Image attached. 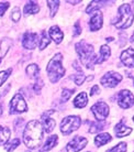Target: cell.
<instances>
[{"mask_svg":"<svg viewBox=\"0 0 134 152\" xmlns=\"http://www.w3.org/2000/svg\"><path fill=\"white\" fill-rule=\"evenodd\" d=\"M43 127L42 124L38 120H31L23 131V142L28 148L35 149L41 145L43 140Z\"/></svg>","mask_w":134,"mask_h":152,"instance_id":"6da1fadb","label":"cell"},{"mask_svg":"<svg viewBox=\"0 0 134 152\" xmlns=\"http://www.w3.org/2000/svg\"><path fill=\"white\" fill-rule=\"evenodd\" d=\"M76 51L79 57H80L81 63L87 67V69H91L93 64L97 63V56L95 53L93 46L88 44L86 41H80L76 44Z\"/></svg>","mask_w":134,"mask_h":152,"instance_id":"7a4b0ae2","label":"cell"},{"mask_svg":"<svg viewBox=\"0 0 134 152\" xmlns=\"http://www.w3.org/2000/svg\"><path fill=\"white\" fill-rule=\"evenodd\" d=\"M63 61V56L61 53H57L55 56L52 58L47 65V74L52 83H56L61 80L62 77L65 74V69L63 67L62 64Z\"/></svg>","mask_w":134,"mask_h":152,"instance_id":"3957f363","label":"cell"},{"mask_svg":"<svg viewBox=\"0 0 134 152\" xmlns=\"http://www.w3.org/2000/svg\"><path fill=\"white\" fill-rule=\"evenodd\" d=\"M133 20L134 15L132 12L131 6L124 4L119 8V19L114 22V26L118 29H127L132 24Z\"/></svg>","mask_w":134,"mask_h":152,"instance_id":"277c9868","label":"cell"},{"mask_svg":"<svg viewBox=\"0 0 134 152\" xmlns=\"http://www.w3.org/2000/svg\"><path fill=\"white\" fill-rule=\"evenodd\" d=\"M81 120L79 117L77 116H68V117L64 118L61 122V131L63 134H69L73 131L77 130L80 127Z\"/></svg>","mask_w":134,"mask_h":152,"instance_id":"5b68a950","label":"cell"},{"mask_svg":"<svg viewBox=\"0 0 134 152\" xmlns=\"http://www.w3.org/2000/svg\"><path fill=\"white\" fill-rule=\"evenodd\" d=\"M9 110H10L9 113L11 115L20 114V113H24L28 110V105L21 94H15L13 96V98L10 102V109Z\"/></svg>","mask_w":134,"mask_h":152,"instance_id":"8992f818","label":"cell"},{"mask_svg":"<svg viewBox=\"0 0 134 152\" xmlns=\"http://www.w3.org/2000/svg\"><path fill=\"white\" fill-rule=\"evenodd\" d=\"M91 111L98 121H102L109 115V107L104 102H98L91 107Z\"/></svg>","mask_w":134,"mask_h":152,"instance_id":"52a82bcc","label":"cell"},{"mask_svg":"<svg viewBox=\"0 0 134 152\" xmlns=\"http://www.w3.org/2000/svg\"><path fill=\"white\" fill-rule=\"evenodd\" d=\"M118 103L119 106L123 109H127L130 108L131 106L134 105V96L130 91L127 89H123V91H119V95H118Z\"/></svg>","mask_w":134,"mask_h":152,"instance_id":"ba28073f","label":"cell"},{"mask_svg":"<svg viewBox=\"0 0 134 152\" xmlns=\"http://www.w3.org/2000/svg\"><path fill=\"white\" fill-rule=\"evenodd\" d=\"M122 80V76L119 73L115 72H109L101 78V84L104 87L113 88Z\"/></svg>","mask_w":134,"mask_h":152,"instance_id":"9c48e42d","label":"cell"},{"mask_svg":"<svg viewBox=\"0 0 134 152\" xmlns=\"http://www.w3.org/2000/svg\"><path fill=\"white\" fill-rule=\"evenodd\" d=\"M87 142H88V140L86 138L77 136L69 141L67 147H66V150H67V152H78L86 147Z\"/></svg>","mask_w":134,"mask_h":152,"instance_id":"30bf717a","label":"cell"},{"mask_svg":"<svg viewBox=\"0 0 134 152\" xmlns=\"http://www.w3.org/2000/svg\"><path fill=\"white\" fill-rule=\"evenodd\" d=\"M38 43V34L36 33H32V32H25L23 35L22 45L24 49L33 50L35 49Z\"/></svg>","mask_w":134,"mask_h":152,"instance_id":"8fae6325","label":"cell"},{"mask_svg":"<svg viewBox=\"0 0 134 152\" xmlns=\"http://www.w3.org/2000/svg\"><path fill=\"white\" fill-rule=\"evenodd\" d=\"M102 23H104V17L102 13L97 10V11L92 12V17L90 21H89V27L91 31H98L100 28L102 27Z\"/></svg>","mask_w":134,"mask_h":152,"instance_id":"7c38bea8","label":"cell"},{"mask_svg":"<svg viewBox=\"0 0 134 152\" xmlns=\"http://www.w3.org/2000/svg\"><path fill=\"white\" fill-rule=\"evenodd\" d=\"M54 110L47 111L42 115V127L44 128L43 130H45L46 132H51L53 131L55 128V120L50 117L51 114H53Z\"/></svg>","mask_w":134,"mask_h":152,"instance_id":"4fadbf2b","label":"cell"},{"mask_svg":"<svg viewBox=\"0 0 134 152\" xmlns=\"http://www.w3.org/2000/svg\"><path fill=\"white\" fill-rule=\"evenodd\" d=\"M121 61L127 67L134 69V50L127 49L121 53Z\"/></svg>","mask_w":134,"mask_h":152,"instance_id":"5bb4252c","label":"cell"},{"mask_svg":"<svg viewBox=\"0 0 134 152\" xmlns=\"http://www.w3.org/2000/svg\"><path fill=\"white\" fill-rule=\"evenodd\" d=\"M114 132L118 138H122V137L129 136V134L132 132V129L129 128V127H127L123 122H120V124H118V125L114 127Z\"/></svg>","mask_w":134,"mask_h":152,"instance_id":"9a60e30c","label":"cell"},{"mask_svg":"<svg viewBox=\"0 0 134 152\" xmlns=\"http://www.w3.org/2000/svg\"><path fill=\"white\" fill-rule=\"evenodd\" d=\"M49 33H50L51 38L53 39L54 42L55 43H61L63 41V38H64V33L61 31V29L57 27V26H54V27L50 28V31H49Z\"/></svg>","mask_w":134,"mask_h":152,"instance_id":"2e32d148","label":"cell"},{"mask_svg":"<svg viewBox=\"0 0 134 152\" xmlns=\"http://www.w3.org/2000/svg\"><path fill=\"white\" fill-rule=\"evenodd\" d=\"M87 104H88V97H87V94L84 91L79 93L74 100V106L77 108H84Z\"/></svg>","mask_w":134,"mask_h":152,"instance_id":"e0dca14e","label":"cell"},{"mask_svg":"<svg viewBox=\"0 0 134 152\" xmlns=\"http://www.w3.org/2000/svg\"><path fill=\"white\" fill-rule=\"evenodd\" d=\"M57 141H58V137L56 136V134L49 137L47 138V140H46V142L44 143V145L42 147V149H41V152L50 151L51 149H53L55 145H57Z\"/></svg>","mask_w":134,"mask_h":152,"instance_id":"ac0fdd59","label":"cell"},{"mask_svg":"<svg viewBox=\"0 0 134 152\" xmlns=\"http://www.w3.org/2000/svg\"><path fill=\"white\" fill-rule=\"evenodd\" d=\"M10 46H11V40H9V39L1 40V42H0V63L4 57V55L7 54V52L9 51Z\"/></svg>","mask_w":134,"mask_h":152,"instance_id":"d6986e66","label":"cell"},{"mask_svg":"<svg viewBox=\"0 0 134 152\" xmlns=\"http://www.w3.org/2000/svg\"><path fill=\"white\" fill-rule=\"evenodd\" d=\"M112 137L109 134V133L104 132V133H100L98 134L96 138H95V143H96L97 147H101V145L108 143L109 141H111Z\"/></svg>","mask_w":134,"mask_h":152,"instance_id":"ffe728a7","label":"cell"},{"mask_svg":"<svg viewBox=\"0 0 134 152\" xmlns=\"http://www.w3.org/2000/svg\"><path fill=\"white\" fill-rule=\"evenodd\" d=\"M38 10H40V7L38 6V4H35L33 1H29L25 6H24V9H23V12L25 15H34V13H38Z\"/></svg>","mask_w":134,"mask_h":152,"instance_id":"44dd1931","label":"cell"},{"mask_svg":"<svg viewBox=\"0 0 134 152\" xmlns=\"http://www.w3.org/2000/svg\"><path fill=\"white\" fill-rule=\"evenodd\" d=\"M110 54H111V50L108 45H102L101 49H100V58L97 60V63H102L104 61H107L108 58L110 57Z\"/></svg>","mask_w":134,"mask_h":152,"instance_id":"7402d4cb","label":"cell"},{"mask_svg":"<svg viewBox=\"0 0 134 152\" xmlns=\"http://www.w3.org/2000/svg\"><path fill=\"white\" fill-rule=\"evenodd\" d=\"M10 134H11V131L8 127L0 126V145H6L10 138Z\"/></svg>","mask_w":134,"mask_h":152,"instance_id":"603a6c76","label":"cell"},{"mask_svg":"<svg viewBox=\"0 0 134 152\" xmlns=\"http://www.w3.org/2000/svg\"><path fill=\"white\" fill-rule=\"evenodd\" d=\"M27 74L31 77H38V72H40V69L36 64H31L27 67Z\"/></svg>","mask_w":134,"mask_h":152,"instance_id":"cb8c5ba5","label":"cell"},{"mask_svg":"<svg viewBox=\"0 0 134 152\" xmlns=\"http://www.w3.org/2000/svg\"><path fill=\"white\" fill-rule=\"evenodd\" d=\"M50 43H51V40L49 39V37H47V34H46V32L45 31H42L41 39H40V49L44 50Z\"/></svg>","mask_w":134,"mask_h":152,"instance_id":"d4e9b609","label":"cell"},{"mask_svg":"<svg viewBox=\"0 0 134 152\" xmlns=\"http://www.w3.org/2000/svg\"><path fill=\"white\" fill-rule=\"evenodd\" d=\"M20 145V140L18 139V138H15V139H13V140L7 142L6 145H4V148H6L7 151H13L15 148H18V145Z\"/></svg>","mask_w":134,"mask_h":152,"instance_id":"484cf974","label":"cell"},{"mask_svg":"<svg viewBox=\"0 0 134 152\" xmlns=\"http://www.w3.org/2000/svg\"><path fill=\"white\" fill-rule=\"evenodd\" d=\"M47 4H49V7L51 9V17H54L57 12V9L61 2L59 1H47Z\"/></svg>","mask_w":134,"mask_h":152,"instance_id":"4316f807","label":"cell"},{"mask_svg":"<svg viewBox=\"0 0 134 152\" xmlns=\"http://www.w3.org/2000/svg\"><path fill=\"white\" fill-rule=\"evenodd\" d=\"M104 127V124L102 122H92L91 126H90V129H89V132L90 133H93V132H98L100 130H102Z\"/></svg>","mask_w":134,"mask_h":152,"instance_id":"83f0119b","label":"cell"},{"mask_svg":"<svg viewBox=\"0 0 134 152\" xmlns=\"http://www.w3.org/2000/svg\"><path fill=\"white\" fill-rule=\"evenodd\" d=\"M107 152H127V143L125 142H121L118 145L113 147L112 149L108 150Z\"/></svg>","mask_w":134,"mask_h":152,"instance_id":"f1b7e54d","label":"cell"},{"mask_svg":"<svg viewBox=\"0 0 134 152\" xmlns=\"http://www.w3.org/2000/svg\"><path fill=\"white\" fill-rule=\"evenodd\" d=\"M11 72H12L11 69H6V71H1V72H0V86L8 80V77H9L10 74H11Z\"/></svg>","mask_w":134,"mask_h":152,"instance_id":"f546056e","label":"cell"},{"mask_svg":"<svg viewBox=\"0 0 134 152\" xmlns=\"http://www.w3.org/2000/svg\"><path fill=\"white\" fill-rule=\"evenodd\" d=\"M72 80H74V82L76 83V85H81V84L85 82V80H86V76H85L83 73H80V74L72 76Z\"/></svg>","mask_w":134,"mask_h":152,"instance_id":"4dcf8cb0","label":"cell"},{"mask_svg":"<svg viewBox=\"0 0 134 152\" xmlns=\"http://www.w3.org/2000/svg\"><path fill=\"white\" fill-rule=\"evenodd\" d=\"M101 1H92V2H90V4H89L88 7H87V9H86V12L87 13H91L92 10H95V11H97V9L101 6V4H99Z\"/></svg>","mask_w":134,"mask_h":152,"instance_id":"1f68e13d","label":"cell"},{"mask_svg":"<svg viewBox=\"0 0 134 152\" xmlns=\"http://www.w3.org/2000/svg\"><path fill=\"white\" fill-rule=\"evenodd\" d=\"M73 93H74V89H67V88L63 89V91H62V99L64 102H67L70 98V96L73 95Z\"/></svg>","mask_w":134,"mask_h":152,"instance_id":"d6a6232c","label":"cell"},{"mask_svg":"<svg viewBox=\"0 0 134 152\" xmlns=\"http://www.w3.org/2000/svg\"><path fill=\"white\" fill-rule=\"evenodd\" d=\"M20 9L18 7L17 8H14L13 9V11H12V15H11V18H12V20L14 21V22H18L20 20Z\"/></svg>","mask_w":134,"mask_h":152,"instance_id":"836d02e7","label":"cell"},{"mask_svg":"<svg viewBox=\"0 0 134 152\" xmlns=\"http://www.w3.org/2000/svg\"><path fill=\"white\" fill-rule=\"evenodd\" d=\"M10 4L9 2H1L0 4V17H2L4 15V12L7 11V9L9 8Z\"/></svg>","mask_w":134,"mask_h":152,"instance_id":"e575fe53","label":"cell"},{"mask_svg":"<svg viewBox=\"0 0 134 152\" xmlns=\"http://www.w3.org/2000/svg\"><path fill=\"white\" fill-rule=\"evenodd\" d=\"M81 32V29H80V26H79V23L77 22L75 23V28H74V37H77V35H79Z\"/></svg>","mask_w":134,"mask_h":152,"instance_id":"d590c367","label":"cell"},{"mask_svg":"<svg viewBox=\"0 0 134 152\" xmlns=\"http://www.w3.org/2000/svg\"><path fill=\"white\" fill-rule=\"evenodd\" d=\"M43 86V83H42V80H40V78H38V82L35 83V85H34V91H40V88L42 87Z\"/></svg>","mask_w":134,"mask_h":152,"instance_id":"8d00e7d4","label":"cell"},{"mask_svg":"<svg viewBox=\"0 0 134 152\" xmlns=\"http://www.w3.org/2000/svg\"><path fill=\"white\" fill-rule=\"evenodd\" d=\"M98 93H99V87H98L97 85H95V86L91 88V93H90V95L93 96L95 94H98Z\"/></svg>","mask_w":134,"mask_h":152,"instance_id":"74e56055","label":"cell"},{"mask_svg":"<svg viewBox=\"0 0 134 152\" xmlns=\"http://www.w3.org/2000/svg\"><path fill=\"white\" fill-rule=\"evenodd\" d=\"M0 115H2V103L0 102Z\"/></svg>","mask_w":134,"mask_h":152,"instance_id":"f35d334b","label":"cell"},{"mask_svg":"<svg viewBox=\"0 0 134 152\" xmlns=\"http://www.w3.org/2000/svg\"><path fill=\"white\" fill-rule=\"evenodd\" d=\"M130 41L132 42V43H134V33H133V35H132V37H131Z\"/></svg>","mask_w":134,"mask_h":152,"instance_id":"ab89813d","label":"cell"},{"mask_svg":"<svg viewBox=\"0 0 134 152\" xmlns=\"http://www.w3.org/2000/svg\"><path fill=\"white\" fill-rule=\"evenodd\" d=\"M133 121H134V117H133Z\"/></svg>","mask_w":134,"mask_h":152,"instance_id":"60d3db41","label":"cell"}]
</instances>
